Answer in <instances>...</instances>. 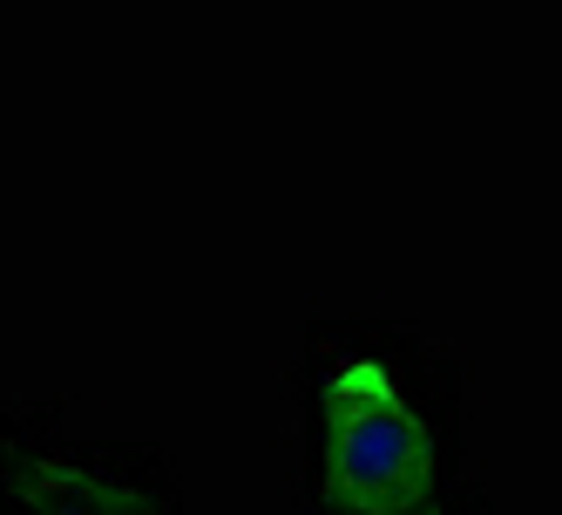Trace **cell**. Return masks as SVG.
I'll return each instance as SVG.
<instances>
[{"label": "cell", "instance_id": "6da1fadb", "mask_svg": "<svg viewBox=\"0 0 562 515\" xmlns=\"http://www.w3.org/2000/svg\"><path fill=\"white\" fill-rule=\"evenodd\" d=\"M305 414L312 515H454V441L393 346L318 352Z\"/></svg>", "mask_w": 562, "mask_h": 515}, {"label": "cell", "instance_id": "7a4b0ae2", "mask_svg": "<svg viewBox=\"0 0 562 515\" xmlns=\"http://www.w3.org/2000/svg\"><path fill=\"white\" fill-rule=\"evenodd\" d=\"M8 508L14 515H170L164 482L123 474L115 455L34 448L8 434Z\"/></svg>", "mask_w": 562, "mask_h": 515}]
</instances>
